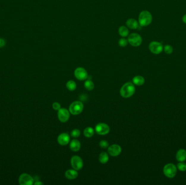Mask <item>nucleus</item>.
Masks as SVG:
<instances>
[{"mask_svg":"<svg viewBox=\"0 0 186 185\" xmlns=\"http://www.w3.org/2000/svg\"><path fill=\"white\" fill-rule=\"evenodd\" d=\"M135 85L132 83H126L120 89V95L122 97L127 98L131 97L134 95L135 92Z\"/></svg>","mask_w":186,"mask_h":185,"instance_id":"1","label":"nucleus"},{"mask_svg":"<svg viewBox=\"0 0 186 185\" xmlns=\"http://www.w3.org/2000/svg\"><path fill=\"white\" fill-rule=\"evenodd\" d=\"M139 24L141 27L149 25L152 21V16L151 13L147 10H144L139 15Z\"/></svg>","mask_w":186,"mask_h":185,"instance_id":"2","label":"nucleus"},{"mask_svg":"<svg viewBox=\"0 0 186 185\" xmlns=\"http://www.w3.org/2000/svg\"><path fill=\"white\" fill-rule=\"evenodd\" d=\"M83 108L82 103L80 101H75L71 104L69 106V111L72 115H79L82 112Z\"/></svg>","mask_w":186,"mask_h":185,"instance_id":"3","label":"nucleus"},{"mask_svg":"<svg viewBox=\"0 0 186 185\" xmlns=\"http://www.w3.org/2000/svg\"><path fill=\"white\" fill-rule=\"evenodd\" d=\"M163 173L167 178H173L176 174L177 167L173 163H168L164 167Z\"/></svg>","mask_w":186,"mask_h":185,"instance_id":"4","label":"nucleus"},{"mask_svg":"<svg viewBox=\"0 0 186 185\" xmlns=\"http://www.w3.org/2000/svg\"><path fill=\"white\" fill-rule=\"evenodd\" d=\"M128 43L133 47H138L142 43L141 36L137 33H132L128 36Z\"/></svg>","mask_w":186,"mask_h":185,"instance_id":"5","label":"nucleus"},{"mask_svg":"<svg viewBox=\"0 0 186 185\" xmlns=\"http://www.w3.org/2000/svg\"><path fill=\"white\" fill-rule=\"evenodd\" d=\"M71 165L74 169L79 170L82 168L83 166V161L78 156H74L71 159Z\"/></svg>","mask_w":186,"mask_h":185,"instance_id":"6","label":"nucleus"},{"mask_svg":"<svg viewBox=\"0 0 186 185\" xmlns=\"http://www.w3.org/2000/svg\"><path fill=\"white\" fill-rule=\"evenodd\" d=\"M19 182L21 185H32L33 184L34 179L29 174L23 173L20 176Z\"/></svg>","mask_w":186,"mask_h":185,"instance_id":"7","label":"nucleus"},{"mask_svg":"<svg viewBox=\"0 0 186 185\" xmlns=\"http://www.w3.org/2000/svg\"><path fill=\"white\" fill-rule=\"evenodd\" d=\"M74 75L77 79L79 80H84L88 78V74L87 71L83 67H78L74 72Z\"/></svg>","mask_w":186,"mask_h":185,"instance_id":"8","label":"nucleus"},{"mask_svg":"<svg viewBox=\"0 0 186 185\" xmlns=\"http://www.w3.org/2000/svg\"><path fill=\"white\" fill-rule=\"evenodd\" d=\"M163 47L162 44L158 42H151L149 45V50L154 54H160L163 51Z\"/></svg>","mask_w":186,"mask_h":185,"instance_id":"9","label":"nucleus"},{"mask_svg":"<svg viewBox=\"0 0 186 185\" xmlns=\"http://www.w3.org/2000/svg\"><path fill=\"white\" fill-rule=\"evenodd\" d=\"M95 131L96 133L101 135H105L109 133L110 128L107 124L103 123H100L96 125L95 127Z\"/></svg>","mask_w":186,"mask_h":185,"instance_id":"10","label":"nucleus"},{"mask_svg":"<svg viewBox=\"0 0 186 185\" xmlns=\"http://www.w3.org/2000/svg\"><path fill=\"white\" fill-rule=\"evenodd\" d=\"M58 117L59 120L61 122L65 123L67 122L70 117L69 111L66 109H60L58 110Z\"/></svg>","mask_w":186,"mask_h":185,"instance_id":"11","label":"nucleus"},{"mask_svg":"<svg viewBox=\"0 0 186 185\" xmlns=\"http://www.w3.org/2000/svg\"><path fill=\"white\" fill-rule=\"evenodd\" d=\"M108 152L112 157H117L122 153V148L118 144H113L108 148Z\"/></svg>","mask_w":186,"mask_h":185,"instance_id":"12","label":"nucleus"},{"mask_svg":"<svg viewBox=\"0 0 186 185\" xmlns=\"http://www.w3.org/2000/svg\"><path fill=\"white\" fill-rule=\"evenodd\" d=\"M58 143L62 146H66L70 141V137L67 133H62L58 136L57 138Z\"/></svg>","mask_w":186,"mask_h":185,"instance_id":"13","label":"nucleus"},{"mask_svg":"<svg viewBox=\"0 0 186 185\" xmlns=\"http://www.w3.org/2000/svg\"><path fill=\"white\" fill-rule=\"evenodd\" d=\"M78 173L75 169H69L65 173V177L68 179L72 180V179L77 178L78 176Z\"/></svg>","mask_w":186,"mask_h":185,"instance_id":"14","label":"nucleus"},{"mask_svg":"<svg viewBox=\"0 0 186 185\" xmlns=\"http://www.w3.org/2000/svg\"><path fill=\"white\" fill-rule=\"evenodd\" d=\"M176 159L179 162H183L186 160V150L181 149L177 152Z\"/></svg>","mask_w":186,"mask_h":185,"instance_id":"15","label":"nucleus"},{"mask_svg":"<svg viewBox=\"0 0 186 185\" xmlns=\"http://www.w3.org/2000/svg\"><path fill=\"white\" fill-rule=\"evenodd\" d=\"M70 148L71 150L73 151H78L80 149L81 143L80 142L77 140H73L71 141L70 144Z\"/></svg>","mask_w":186,"mask_h":185,"instance_id":"16","label":"nucleus"},{"mask_svg":"<svg viewBox=\"0 0 186 185\" xmlns=\"http://www.w3.org/2000/svg\"><path fill=\"white\" fill-rule=\"evenodd\" d=\"M126 25L132 29H136L139 28V23L136 20L130 19L126 21Z\"/></svg>","mask_w":186,"mask_h":185,"instance_id":"17","label":"nucleus"},{"mask_svg":"<svg viewBox=\"0 0 186 185\" xmlns=\"http://www.w3.org/2000/svg\"><path fill=\"white\" fill-rule=\"evenodd\" d=\"M133 84L137 86H141L144 84L145 79L144 77L141 76H135L132 80Z\"/></svg>","mask_w":186,"mask_h":185,"instance_id":"18","label":"nucleus"},{"mask_svg":"<svg viewBox=\"0 0 186 185\" xmlns=\"http://www.w3.org/2000/svg\"><path fill=\"white\" fill-rule=\"evenodd\" d=\"M99 161L103 164H105L109 160V156L106 152H102L100 153L99 157Z\"/></svg>","mask_w":186,"mask_h":185,"instance_id":"19","label":"nucleus"},{"mask_svg":"<svg viewBox=\"0 0 186 185\" xmlns=\"http://www.w3.org/2000/svg\"><path fill=\"white\" fill-rule=\"evenodd\" d=\"M119 34L122 37H126L129 34L128 28L125 26H120L119 28Z\"/></svg>","mask_w":186,"mask_h":185,"instance_id":"20","label":"nucleus"},{"mask_svg":"<svg viewBox=\"0 0 186 185\" xmlns=\"http://www.w3.org/2000/svg\"><path fill=\"white\" fill-rule=\"evenodd\" d=\"M94 130L92 127H87L84 130V135L87 138L92 137L94 135Z\"/></svg>","mask_w":186,"mask_h":185,"instance_id":"21","label":"nucleus"},{"mask_svg":"<svg viewBox=\"0 0 186 185\" xmlns=\"http://www.w3.org/2000/svg\"><path fill=\"white\" fill-rule=\"evenodd\" d=\"M66 86L67 89L71 91H73L76 89V83H75L73 80H69L67 82Z\"/></svg>","mask_w":186,"mask_h":185,"instance_id":"22","label":"nucleus"},{"mask_svg":"<svg viewBox=\"0 0 186 185\" xmlns=\"http://www.w3.org/2000/svg\"><path fill=\"white\" fill-rule=\"evenodd\" d=\"M84 87L88 91H92L94 89V84L91 80H87L84 83Z\"/></svg>","mask_w":186,"mask_h":185,"instance_id":"23","label":"nucleus"},{"mask_svg":"<svg viewBox=\"0 0 186 185\" xmlns=\"http://www.w3.org/2000/svg\"><path fill=\"white\" fill-rule=\"evenodd\" d=\"M177 168L180 170V171L185 172L186 170V163L183 162H180L177 164Z\"/></svg>","mask_w":186,"mask_h":185,"instance_id":"24","label":"nucleus"},{"mask_svg":"<svg viewBox=\"0 0 186 185\" xmlns=\"http://www.w3.org/2000/svg\"><path fill=\"white\" fill-rule=\"evenodd\" d=\"M164 52L168 54H171L173 52V48L170 45H165L164 47Z\"/></svg>","mask_w":186,"mask_h":185,"instance_id":"25","label":"nucleus"},{"mask_svg":"<svg viewBox=\"0 0 186 185\" xmlns=\"http://www.w3.org/2000/svg\"><path fill=\"white\" fill-rule=\"evenodd\" d=\"M128 42V40H126V39L122 38L119 40L118 44H119V45L120 46H121L122 47H126L127 45Z\"/></svg>","mask_w":186,"mask_h":185,"instance_id":"26","label":"nucleus"},{"mask_svg":"<svg viewBox=\"0 0 186 185\" xmlns=\"http://www.w3.org/2000/svg\"><path fill=\"white\" fill-rule=\"evenodd\" d=\"M81 131L77 129H75L71 131V136L74 138H77L80 136Z\"/></svg>","mask_w":186,"mask_h":185,"instance_id":"27","label":"nucleus"},{"mask_svg":"<svg viewBox=\"0 0 186 185\" xmlns=\"http://www.w3.org/2000/svg\"><path fill=\"white\" fill-rule=\"evenodd\" d=\"M100 146L101 148L106 149L109 147V143L106 140H102L100 142Z\"/></svg>","mask_w":186,"mask_h":185,"instance_id":"28","label":"nucleus"},{"mask_svg":"<svg viewBox=\"0 0 186 185\" xmlns=\"http://www.w3.org/2000/svg\"><path fill=\"white\" fill-rule=\"evenodd\" d=\"M52 108L55 110H59L60 109H61V104L58 102H55L52 104Z\"/></svg>","mask_w":186,"mask_h":185,"instance_id":"29","label":"nucleus"},{"mask_svg":"<svg viewBox=\"0 0 186 185\" xmlns=\"http://www.w3.org/2000/svg\"><path fill=\"white\" fill-rule=\"evenodd\" d=\"M6 44V42L4 39L0 38V48H2Z\"/></svg>","mask_w":186,"mask_h":185,"instance_id":"30","label":"nucleus"},{"mask_svg":"<svg viewBox=\"0 0 186 185\" xmlns=\"http://www.w3.org/2000/svg\"><path fill=\"white\" fill-rule=\"evenodd\" d=\"M182 21H183V23H186V14H185L183 16V18H182Z\"/></svg>","mask_w":186,"mask_h":185,"instance_id":"31","label":"nucleus"},{"mask_svg":"<svg viewBox=\"0 0 186 185\" xmlns=\"http://www.w3.org/2000/svg\"><path fill=\"white\" fill-rule=\"evenodd\" d=\"M34 185H43V183H42V182H40V181H37V182L34 183Z\"/></svg>","mask_w":186,"mask_h":185,"instance_id":"32","label":"nucleus"}]
</instances>
